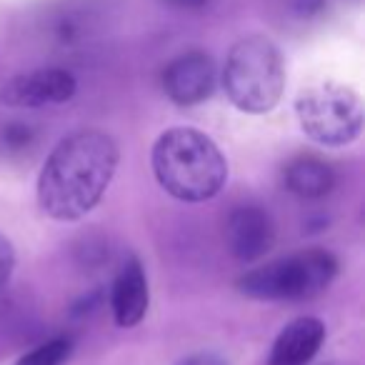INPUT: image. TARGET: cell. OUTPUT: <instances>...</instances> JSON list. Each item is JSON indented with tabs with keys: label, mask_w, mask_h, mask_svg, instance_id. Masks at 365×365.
<instances>
[{
	"label": "cell",
	"mask_w": 365,
	"mask_h": 365,
	"mask_svg": "<svg viewBox=\"0 0 365 365\" xmlns=\"http://www.w3.org/2000/svg\"><path fill=\"white\" fill-rule=\"evenodd\" d=\"M120 150L108 133L83 128L66 135L43 163L38 205L53 220H81L103 200L118 170Z\"/></svg>",
	"instance_id": "6da1fadb"
},
{
	"label": "cell",
	"mask_w": 365,
	"mask_h": 365,
	"mask_svg": "<svg viewBox=\"0 0 365 365\" xmlns=\"http://www.w3.org/2000/svg\"><path fill=\"white\" fill-rule=\"evenodd\" d=\"M153 175L180 203H205L223 190L228 160L215 140L188 125L165 130L153 145Z\"/></svg>",
	"instance_id": "7a4b0ae2"
},
{
	"label": "cell",
	"mask_w": 365,
	"mask_h": 365,
	"mask_svg": "<svg viewBox=\"0 0 365 365\" xmlns=\"http://www.w3.org/2000/svg\"><path fill=\"white\" fill-rule=\"evenodd\" d=\"M220 83L228 101L248 115H265L285 93V58L265 36H248L233 43L225 56Z\"/></svg>",
	"instance_id": "3957f363"
},
{
	"label": "cell",
	"mask_w": 365,
	"mask_h": 365,
	"mask_svg": "<svg viewBox=\"0 0 365 365\" xmlns=\"http://www.w3.org/2000/svg\"><path fill=\"white\" fill-rule=\"evenodd\" d=\"M335 275L338 258L330 250L310 248L243 273L238 290L253 300H310L325 293Z\"/></svg>",
	"instance_id": "277c9868"
},
{
	"label": "cell",
	"mask_w": 365,
	"mask_h": 365,
	"mask_svg": "<svg viewBox=\"0 0 365 365\" xmlns=\"http://www.w3.org/2000/svg\"><path fill=\"white\" fill-rule=\"evenodd\" d=\"M295 115L305 135L325 148L348 145L363 133V101L338 81L305 86L295 98Z\"/></svg>",
	"instance_id": "5b68a950"
},
{
	"label": "cell",
	"mask_w": 365,
	"mask_h": 365,
	"mask_svg": "<svg viewBox=\"0 0 365 365\" xmlns=\"http://www.w3.org/2000/svg\"><path fill=\"white\" fill-rule=\"evenodd\" d=\"M78 91L73 73L63 68H38L11 78L0 88V103L8 108H48L68 103Z\"/></svg>",
	"instance_id": "8992f818"
},
{
	"label": "cell",
	"mask_w": 365,
	"mask_h": 365,
	"mask_svg": "<svg viewBox=\"0 0 365 365\" xmlns=\"http://www.w3.org/2000/svg\"><path fill=\"white\" fill-rule=\"evenodd\" d=\"M218 86V66L203 51H188L173 58L163 71V91L175 106L190 108L208 101Z\"/></svg>",
	"instance_id": "52a82bcc"
},
{
	"label": "cell",
	"mask_w": 365,
	"mask_h": 365,
	"mask_svg": "<svg viewBox=\"0 0 365 365\" xmlns=\"http://www.w3.org/2000/svg\"><path fill=\"white\" fill-rule=\"evenodd\" d=\"M275 243V223L260 205H238L225 220V245L240 263L260 260Z\"/></svg>",
	"instance_id": "ba28073f"
},
{
	"label": "cell",
	"mask_w": 365,
	"mask_h": 365,
	"mask_svg": "<svg viewBox=\"0 0 365 365\" xmlns=\"http://www.w3.org/2000/svg\"><path fill=\"white\" fill-rule=\"evenodd\" d=\"M150 290H148L145 268L138 258H128L118 270L110 288V310L120 328H135L148 313Z\"/></svg>",
	"instance_id": "9c48e42d"
},
{
	"label": "cell",
	"mask_w": 365,
	"mask_h": 365,
	"mask_svg": "<svg viewBox=\"0 0 365 365\" xmlns=\"http://www.w3.org/2000/svg\"><path fill=\"white\" fill-rule=\"evenodd\" d=\"M325 343V323L313 315H303L285 325L275 338L268 365H310Z\"/></svg>",
	"instance_id": "30bf717a"
},
{
	"label": "cell",
	"mask_w": 365,
	"mask_h": 365,
	"mask_svg": "<svg viewBox=\"0 0 365 365\" xmlns=\"http://www.w3.org/2000/svg\"><path fill=\"white\" fill-rule=\"evenodd\" d=\"M283 182L285 188L298 198H323L333 190L335 173L325 160L315 155H298L288 160L283 168Z\"/></svg>",
	"instance_id": "8fae6325"
},
{
	"label": "cell",
	"mask_w": 365,
	"mask_h": 365,
	"mask_svg": "<svg viewBox=\"0 0 365 365\" xmlns=\"http://www.w3.org/2000/svg\"><path fill=\"white\" fill-rule=\"evenodd\" d=\"M73 343L68 338H53L46 343L36 345L33 350H28L18 365H63L71 358Z\"/></svg>",
	"instance_id": "7c38bea8"
},
{
	"label": "cell",
	"mask_w": 365,
	"mask_h": 365,
	"mask_svg": "<svg viewBox=\"0 0 365 365\" xmlns=\"http://www.w3.org/2000/svg\"><path fill=\"white\" fill-rule=\"evenodd\" d=\"M13 270H16V248H13L11 238L0 233V290L11 283Z\"/></svg>",
	"instance_id": "4fadbf2b"
},
{
	"label": "cell",
	"mask_w": 365,
	"mask_h": 365,
	"mask_svg": "<svg viewBox=\"0 0 365 365\" xmlns=\"http://www.w3.org/2000/svg\"><path fill=\"white\" fill-rule=\"evenodd\" d=\"M3 140H6L8 148L13 150H21V148H28L33 140V128L31 125H23V123H13L3 130Z\"/></svg>",
	"instance_id": "5bb4252c"
},
{
	"label": "cell",
	"mask_w": 365,
	"mask_h": 365,
	"mask_svg": "<svg viewBox=\"0 0 365 365\" xmlns=\"http://www.w3.org/2000/svg\"><path fill=\"white\" fill-rule=\"evenodd\" d=\"M178 365H228V363L215 353H193L188 358H182Z\"/></svg>",
	"instance_id": "9a60e30c"
},
{
	"label": "cell",
	"mask_w": 365,
	"mask_h": 365,
	"mask_svg": "<svg viewBox=\"0 0 365 365\" xmlns=\"http://www.w3.org/2000/svg\"><path fill=\"white\" fill-rule=\"evenodd\" d=\"M293 6H295V13L305 18V16H315V13L325 6V0H293Z\"/></svg>",
	"instance_id": "2e32d148"
},
{
	"label": "cell",
	"mask_w": 365,
	"mask_h": 365,
	"mask_svg": "<svg viewBox=\"0 0 365 365\" xmlns=\"http://www.w3.org/2000/svg\"><path fill=\"white\" fill-rule=\"evenodd\" d=\"M165 3H170V6H178V8H188V11H193V8L208 6L210 0H165Z\"/></svg>",
	"instance_id": "e0dca14e"
}]
</instances>
